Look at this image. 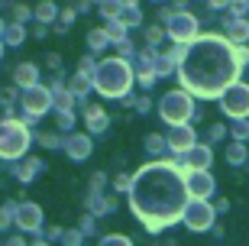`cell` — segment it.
<instances>
[{
    "instance_id": "obj_1",
    "label": "cell",
    "mask_w": 249,
    "mask_h": 246,
    "mask_svg": "<svg viewBox=\"0 0 249 246\" xmlns=\"http://www.w3.org/2000/svg\"><path fill=\"white\" fill-rule=\"evenodd\" d=\"M227 110L236 114V117H240V114H249V91L246 88H233L230 97H227Z\"/></svg>"
}]
</instances>
